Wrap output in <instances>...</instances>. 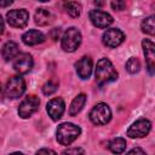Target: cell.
Returning a JSON list of instances; mask_svg holds the SVG:
<instances>
[{
  "mask_svg": "<svg viewBox=\"0 0 155 155\" xmlns=\"http://www.w3.org/2000/svg\"><path fill=\"white\" fill-rule=\"evenodd\" d=\"M94 75H96V81L99 85H104L107 82H111L117 79V71L115 70L113 63L107 58H102L97 62Z\"/></svg>",
  "mask_w": 155,
  "mask_h": 155,
  "instance_id": "cell-1",
  "label": "cell"
},
{
  "mask_svg": "<svg viewBox=\"0 0 155 155\" xmlns=\"http://www.w3.org/2000/svg\"><path fill=\"white\" fill-rule=\"evenodd\" d=\"M81 133V128L71 122L61 124L57 128V140L62 145L71 144Z\"/></svg>",
  "mask_w": 155,
  "mask_h": 155,
  "instance_id": "cell-2",
  "label": "cell"
},
{
  "mask_svg": "<svg viewBox=\"0 0 155 155\" xmlns=\"http://www.w3.org/2000/svg\"><path fill=\"white\" fill-rule=\"evenodd\" d=\"M81 44V33L75 27L68 28L62 36V48L67 52H74Z\"/></svg>",
  "mask_w": 155,
  "mask_h": 155,
  "instance_id": "cell-3",
  "label": "cell"
},
{
  "mask_svg": "<svg viewBox=\"0 0 155 155\" xmlns=\"http://www.w3.org/2000/svg\"><path fill=\"white\" fill-rule=\"evenodd\" d=\"M111 119V110L108 104L105 103H98L93 107V109L90 111V120L94 125H105Z\"/></svg>",
  "mask_w": 155,
  "mask_h": 155,
  "instance_id": "cell-4",
  "label": "cell"
},
{
  "mask_svg": "<svg viewBox=\"0 0 155 155\" xmlns=\"http://www.w3.org/2000/svg\"><path fill=\"white\" fill-rule=\"evenodd\" d=\"M24 91H25V81L23 80V78H21L19 75L10 78L5 87L6 97L11 99H16V98H19L24 93Z\"/></svg>",
  "mask_w": 155,
  "mask_h": 155,
  "instance_id": "cell-5",
  "label": "cell"
},
{
  "mask_svg": "<svg viewBox=\"0 0 155 155\" xmlns=\"http://www.w3.org/2000/svg\"><path fill=\"white\" fill-rule=\"evenodd\" d=\"M7 23L13 27V28H24L29 21V13L28 11L23 8H17V10H11L6 15Z\"/></svg>",
  "mask_w": 155,
  "mask_h": 155,
  "instance_id": "cell-6",
  "label": "cell"
},
{
  "mask_svg": "<svg viewBox=\"0 0 155 155\" xmlns=\"http://www.w3.org/2000/svg\"><path fill=\"white\" fill-rule=\"evenodd\" d=\"M151 128V122L147 119H139L133 122L127 130V136L131 138H142L145 137Z\"/></svg>",
  "mask_w": 155,
  "mask_h": 155,
  "instance_id": "cell-7",
  "label": "cell"
},
{
  "mask_svg": "<svg viewBox=\"0 0 155 155\" xmlns=\"http://www.w3.org/2000/svg\"><path fill=\"white\" fill-rule=\"evenodd\" d=\"M40 105V99L36 96H28L21 104L18 108V114L21 117L27 119L29 116H31Z\"/></svg>",
  "mask_w": 155,
  "mask_h": 155,
  "instance_id": "cell-8",
  "label": "cell"
},
{
  "mask_svg": "<svg viewBox=\"0 0 155 155\" xmlns=\"http://www.w3.org/2000/svg\"><path fill=\"white\" fill-rule=\"evenodd\" d=\"M125 40V34L117 29V28H111L104 31L103 34V42L104 45H107L108 47H117L119 45H121Z\"/></svg>",
  "mask_w": 155,
  "mask_h": 155,
  "instance_id": "cell-9",
  "label": "cell"
},
{
  "mask_svg": "<svg viewBox=\"0 0 155 155\" xmlns=\"http://www.w3.org/2000/svg\"><path fill=\"white\" fill-rule=\"evenodd\" d=\"M90 19L94 27L101 29H104L113 23V17L108 12H104L98 8L90 11Z\"/></svg>",
  "mask_w": 155,
  "mask_h": 155,
  "instance_id": "cell-10",
  "label": "cell"
},
{
  "mask_svg": "<svg viewBox=\"0 0 155 155\" xmlns=\"http://www.w3.org/2000/svg\"><path fill=\"white\" fill-rule=\"evenodd\" d=\"M33 68V57L29 53H19L13 62V69L19 74H25Z\"/></svg>",
  "mask_w": 155,
  "mask_h": 155,
  "instance_id": "cell-11",
  "label": "cell"
},
{
  "mask_svg": "<svg viewBox=\"0 0 155 155\" xmlns=\"http://www.w3.org/2000/svg\"><path fill=\"white\" fill-rule=\"evenodd\" d=\"M46 109H47V113L51 116V119L53 121H57V120H59L62 117V115H63V113L65 110L64 101L62 98H59V97L53 98L47 103Z\"/></svg>",
  "mask_w": 155,
  "mask_h": 155,
  "instance_id": "cell-12",
  "label": "cell"
},
{
  "mask_svg": "<svg viewBox=\"0 0 155 155\" xmlns=\"http://www.w3.org/2000/svg\"><path fill=\"white\" fill-rule=\"evenodd\" d=\"M142 46H143L148 70L153 75L154 74V68H155V46H154V42L149 39H145V40L142 41Z\"/></svg>",
  "mask_w": 155,
  "mask_h": 155,
  "instance_id": "cell-13",
  "label": "cell"
},
{
  "mask_svg": "<svg viewBox=\"0 0 155 155\" xmlns=\"http://www.w3.org/2000/svg\"><path fill=\"white\" fill-rule=\"evenodd\" d=\"M75 68H76L78 75L81 79H88L91 76V73H92V59L90 57L85 56L76 62Z\"/></svg>",
  "mask_w": 155,
  "mask_h": 155,
  "instance_id": "cell-14",
  "label": "cell"
},
{
  "mask_svg": "<svg viewBox=\"0 0 155 155\" xmlns=\"http://www.w3.org/2000/svg\"><path fill=\"white\" fill-rule=\"evenodd\" d=\"M22 40H23V42H24L25 45H28V46H34V45H38V44L44 42L45 35H44L41 31H39V30L31 29V30H28V31H25V33L23 34Z\"/></svg>",
  "mask_w": 155,
  "mask_h": 155,
  "instance_id": "cell-15",
  "label": "cell"
},
{
  "mask_svg": "<svg viewBox=\"0 0 155 155\" xmlns=\"http://www.w3.org/2000/svg\"><path fill=\"white\" fill-rule=\"evenodd\" d=\"M1 54H2V58L5 61H11V59L16 58L19 54V47H18L17 42H15V41H7L2 46Z\"/></svg>",
  "mask_w": 155,
  "mask_h": 155,
  "instance_id": "cell-16",
  "label": "cell"
},
{
  "mask_svg": "<svg viewBox=\"0 0 155 155\" xmlns=\"http://www.w3.org/2000/svg\"><path fill=\"white\" fill-rule=\"evenodd\" d=\"M35 23L39 25H48L53 21V15L47 8H38L34 16Z\"/></svg>",
  "mask_w": 155,
  "mask_h": 155,
  "instance_id": "cell-17",
  "label": "cell"
},
{
  "mask_svg": "<svg viewBox=\"0 0 155 155\" xmlns=\"http://www.w3.org/2000/svg\"><path fill=\"white\" fill-rule=\"evenodd\" d=\"M86 99H87V98H86V94H84V93L78 94V96L73 99V102H71V104H70V107H69V115H70V116L78 115V114L81 111V109L85 107Z\"/></svg>",
  "mask_w": 155,
  "mask_h": 155,
  "instance_id": "cell-18",
  "label": "cell"
},
{
  "mask_svg": "<svg viewBox=\"0 0 155 155\" xmlns=\"http://www.w3.org/2000/svg\"><path fill=\"white\" fill-rule=\"evenodd\" d=\"M108 148L114 154H121L126 149V140L124 138H120V137L114 138L108 143Z\"/></svg>",
  "mask_w": 155,
  "mask_h": 155,
  "instance_id": "cell-19",
  "label": "cell"
},
{
  "mask_svg": "<svg viewBox=\"0 0 155 155\" xmlns=\"http://www.w3.org/2000/svg\"><path fill=\"white\" fill-rule=\"evenodd\" d=\"M64 10L65 12L71 17H79L81 13V5L76 1H68L64 2Z\"/></svg>",
  "mask_w": 155,
  "mask_h": 155,
  "instance_id": "cell-20",
  "label": "cell"
},
{
  "mask_svg": "<svg viewBox=\"0 0 155 155\" xmlns=\"http://www.w3.org/2000/svg\"><path fill=\"white\" fill-rule=\"evenodd\" d=\"M142 31L149 35H154L155 31V25H154V16H149L145 19H143L142 24H140Z\"/></svg>",
  "mask_w": 155,
  "mask_h": 155,
  "instance_id": "cell-21",
  "label": "cell"
},
{
  "mask_svg": "<svg viewBox=\"0 0 155 155\" xmlns=\"http://www.w3.org/2000/svg\"><path fill=\"white\" fill-rule=\"evenodd\" d=\"M139 69H140V63H139L138 58H136V57L128 58V61L126 62V70L131 74H136L139 71Z\"/></svg>",
  "mask_w": 155,
  "mask_h": 155,
  "instance_id": "cell-22",
  "label": "cell"
},
{
  "mask_svg": "<svg viewBox=\"0 0 155 155\" xmlns=\"http://www.w3.org/2000/svg\"><path fill=\"white\" fill-rule=\"evenodd\" d=\"M57 88H58V82L54 81V80H48L47 82L44 84V86H42V92H44V94H46V96H51V94H53V93L57 91Z\"/></svg>",
  "mask_w": 155,
  "mask_h": 155,
  "instance_id": "cell-23",
  "label": "cell"
},
{
  "mask_svg": "<svg viewBox=\"0 0 155 155\" xmlns=\"http://www.w3.org/2000/svg\"><path fill=\"white\" fill-rule=\"evenodd\" d=\"M62 155H85V151L81 148H69L64 150Z\"/></svg>",
  "mask_w": 155,
  "mask_h": 155,
  "instance_id": "cell-24",
  "label": "cell"
},
{
  "mask_svg": "<svg viewBox=\"0 0 155 155\" xmlns=\"http://www.w3.org/2000/svg\"><path fill=\"white\" fill-rule=\"evenodd\" d=\"M126 6V2L125 1H113L111 2V7L114 10H117V11H122Z\"/></svg>",
  "mask_w": 155,
  "mask_h": 155,
  "instance_id": "cell-25",
  "label": "cell"
},
{
  "mask_svg": "<svg viewBox=\"0 0 155 155\" xmlns=\"http://www.w3.org/2000/svg\"><path fill=\"white\" fill-rule=\"evenodd\" d=\"M36 155H57L56 151H53L52 149H47V148H44V149H40Z\"/></svg>",
  "mask_w": 155,
  "mask_h": 155,
  "instance_id": "cell-26",
  "label": "cell"
},
{
  "mask_svg": "<svg viewBox=\"0 0 155 155\" xmlns=\"http://www.w3.org/2000/svg\"><path fill=\"white\" fill-rule=\"evenodd\" d=\"M126 155H147V154H145V151H144L143 149H140V148H133V149L130 150Z\"/></svg>",
  "mask_w": 155,
  "mask_h": 155,
  "instance_id": "cell-27",
  "label": "cell"
},
{
  "mask_svg": "<svg viewBox=\"0 0 155 155\" xmlns=\"http://www.w3.org/2000/svg\"><path fill=\"white\" fill-rule=\"evenodd\" d=\"M4 29H5V24H4V19L2 17L0 16V35L4 33Z\"/></svg>",
  "mask_w": 155,
  "mask_h": 155,
  "instance_id": "cell-28",
  "label": "cell"
},
{
  "mask_svg": "<svg viewBox=\"0 0 155 155\" xmlns=\"http://www.w3.org/2000/svg\"><path fill=\"white\" fill-rule=\"evenodd\" d=\"M12 4V1L11 0H7V1H0V6L1 7H5V6H10Z\"/></svg>",
  "mask_w": 155,
  "mask_h": 155,
  "instance_id": "cell-29",
  "label": "cell"
},
{
  "mask_svg": "<svg viewBox=\"0 0 155 155\" xmlns=\"http://www.w3.org/2000/svg\"><path fill=\"white\" fill-rule=\"evenodd\" d=\"M2 93H4V92H2V86H1V84H0V102L2 101Z\"/></svg>",
  "mask_w": 155,
  "mask_h": 155,
  "instance_id": "cell-30",
  "label": "cell"
},
{
  "mask_svg": "<svg viewBox=\"0 0 155 155\" xmlns=\"http://www.w3.org/2000/svg\"><path fill=\"white\" fill-rule=\"evenodd\" d=\"M10 155H24V154H22V153H12Z\"/></svg>",
  "mask_w": 155,
  "mask_h": 155,
  "instance_id": "cell-31",
  "label": "cell"
}]
</instances>
